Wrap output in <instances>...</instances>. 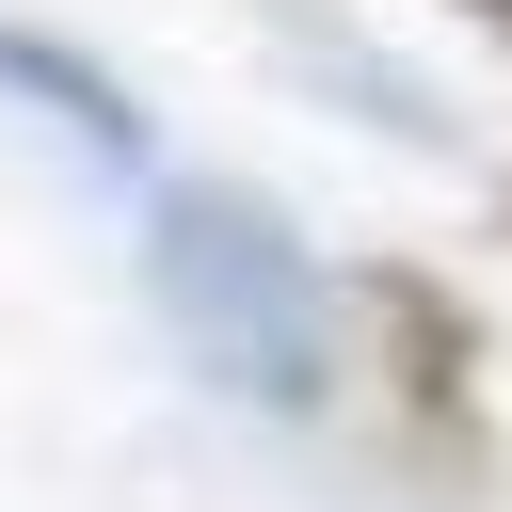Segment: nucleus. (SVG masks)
Masks as SVG:
<instances>
[{"label":"nucleus","mask_w":512,"mask_h":512,"mask_svg":"<svg viewBox=\"0 0 512 512\" xmlns=\"http://www.w3.org/2000/svg\"><path fill=\"white\" fill-rule=\"evenodd\" d=\"M352 304H368V336H384L400 416H432V464H464V448H480V320H464L432 272H368Z\"/></svg>","instance_id":"nucleus-1"},{"label":"nucleus","mask_w":512,"mask_h":512,"mask_svg":"<svg viewBox=\"0 0 512 512\" xmlns=\"http://www.w3.org/2000/svg\"><path fill=\"white\" fill-rule=\"evenodd\" d=\"M448 16H480V32H496V48H512V0H448Z\"/></svg>","instance_id":"nucleus-2"}]
</instances>
